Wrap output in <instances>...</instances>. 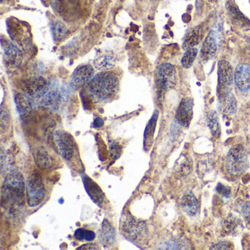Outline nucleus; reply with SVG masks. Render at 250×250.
<instances>
[{
    "label": "nucleus",
    "mask_w": 250,
    "mask_h": 250,
    "mask_svg": "<svg viewBox=\"0 0 250 250\" xmlns=\"http://www.w3.org/2000/svg\"><path fill=\"white\" fill-rule=\"evenodd\" d=\"M119 87V79L115 73L102 71L87 84V95L95 103H100L115 97Z\"/></svg>",
    "instance_id": "nucleus-1"
},
{
    "label": "nucleus",
    "mask_w": 250,
    "mask_h": 250,
    "mask_svg": "<svg viewBox=\"0 0 250 250\" xmlns=\"http://www.w3.org/2000/svg\"><path fill=\"white\" fill-rule=\"evenodd\" d=\"M26 183L22 174L19 171H12L5 177L2 184V201L6 203H20L24 198Z\"/></svg>",
    "instance_id": "nucleus-2"
},
{
    "label": "nucleus",
    "mask_w": 250,
    "mask_h": 250,
    "mask_svg": "<svg viewBox=\"0 0 250 250\" xmlns=\"http://www.w3.org/2000/svg\"><path fill=\"white\" fill-rule=\"evenodd\" d=\"M250 167L248 153L241 145L232 147L228 152L225 159V169L231 176L239 177Z\"/></svg>",
    "instance_id": "nucleus-3"
},
{
    "label": "nucleus",
    "mask_w": 250,
    "mask_h": 250,
    "mask_svg": "<svg viewBox=\"0 0 250 250\" xmlns=\"http://www.w3.org/2000/svg\"><path fill=\"white\" fill-rule=\"evenodd\" d=\"M26 197L29 207L39 206L46 197L44 184L40 174H32L26 181Z\"/></svg>",
    "instance_id": "nucleus-4"
},
{
    "label": "nucleus",
    "mask_w": 250,
    "mask_h": 250,
    "mask_svg": "<svg viewBox=\"0 0 250 250\" xmlns=\"http://www.w3.org/2000/svg\"><path fill=\"white\" fill-rule=\"evenodd\" d=\"M234 72L228 61L222 60L218 63V99H222L232 93Z\"/></svg>",
    "instance_id": "nucleus-5"
},
{
    "label": "nucleus",
    "mask_w": 250,
    "mask_h": 250,
    "mask_svg": "<svg viewBox=\"0 0 250 250\" xmlns=\"http://www.w3.org/2000/svg\"><path fill=\"white\" fill-rule=\"evenodd\" d=\"M123 232L130 241L134 243L141 242L147 236L146 222L138 220L133 216H127L123 223Z\"/></svg>",
    "instance_id": "nucleus-6"
},
{
    "label": "nucleus",
    "mask_w": 250,
    "mask_h": 250,
    "mask_svg": "<svg viewBox=\"0 0 250 250\" xmlns=\"http://www.w3.org/2000/svg\"><path fill=\"white\" fill-rule=\"evenodd\" d=\"M157 86L159 96L174 87L176 83V71L169 63H163L157 70Z\"/></svg>",
    "instance_id": "nucleus-7"
},
{
    "label": "nucleus",
    "mask_w": 250,
    "mask_h": 250,
    "mask_svg": "<svg viewBox=\"0 0 250 250\" xmlns=\"http://www.w3.org/2000/svg\"><path fill=\"white\" fill-rule=\"evenodd\" d=\"M55 140L61 156L66 161L72 159L76 152V145L72 136L66 131L58 130L55 132Z\"/></svg>",
    "instance_id": "nucleus-8"
},
{
    "label": "nucleus",
    "mask_w": 250,
    "mask_h": 250,
    "mask_svg": "<svg viewBox=\"0 0 250 250\" xmlns=\"http://www.w3.org/2000/svg\"><path fill=\"white\" fill-rule=\"evenodd\" d=\"M49 90V83L43 77H33L23 83V90L26 95L31 98H42Z\"/></svg>",
    "instance_id": "nucleus-9"
},
{
    "label": "nucleus",
    "mask_w": 250,
    "mask_h": 250,
    "mask_svg": "<svg viewBox=\"0 0 250 250\" xmlns=\"http://www.w3.org/2000/svg\"><path fill=\"white\" fill-rule=\"evenodd\" d=\"M95 76L94 68L90 65L77 67L70 80V86L74 90H79L87 85Z\"/></svg>",
    "instance_id": "nucleus-10"
},
{
    "label": "nucleus",
    "mask_w": 250,
    "mask_h": 250,
    "mask_svg": "<svg viewBox=\"0 0 250 250\" xmlns=\"http://www.w3.org/2000/svg\"><path fill=\"white\" fill-rule=\"evenodd\" d=\"M194 101L191 97L184 98L180 102L175 115L178 124L183 127H188L193 118Z\"/></svg>",
    "instance_id": "nucleus-11"
},
{
    "label": "nucleus",
    "mask_w": 250,
    "mask_h": 250,
    "mask_svg": "<svg viewBox=\"0 0 250 250\" xmlns=\"http://www.w3.org/2000/svg\"><path fill=\"white\" fill-rule=\"evenodd\" d=\"M234 82L238 90L243 93L250 90V65L240 63L235 67L234 71Z\"/></svg>",
    "instance_id": "nucleus-12"
},
{
    "label": "nucleus",
    "mask_w": 250,
    "mask_h": 250,
    "mask_svg": "<svg viewBox=\"0 0 250 250\" xmlns=\"http://www.w3.org/2000/svg\"><path fill=\"white\" fill-rule=\"evenodd\" d=\"M218 48L217 35L211 30L203 42L200 50V59L203 62H207L216 55Z\"/></svg>",
    "instance_id": "nucleus-13"
},
{
    "label": "nucleus",
    "mask_w": 250,
    "mask_h": 250,
    "mask_svg": "<svg viewBox=\"0 0 250 250\" xmlns=\"http://www.w3.org/2000/svg\"><path fill=\"white\" fill-rule=\"evenodd\" d=\"M116 63V57L111 51L99 50L93 61V65L98 71H106L112 69Z\"/></svg>",
    "instance_id": "nucleus-14"
},
{
    "label": "nucleus",
    "mask_w": 250,
    "mask_h": 250,
    "mask_svg": "<svg viewBox=\"0 0 250 250\" xmlns=\"http://www.w3.org/2000/svg\"><path fill=\"white\" fill-rule=\"evenodd\" d=\"M82 178L89 197L97 206H102L104 202L105 196L101 187L87 175H83Z\"/></svg>",
    "instance_id": "nucleus-15"
},
{
    "label": "nucleus",
    "mask_w": 250,
    "mask_h": 250,
    "mask_svg": "<svg viewBox=\"0 0 250 250\" xmlns=\"http://www.w3.org/2000/svg\"><path fill=\"white\" fill-rule=\"evenodd\" d=\"M33 155L36 165L41 169H50L55 165V159L53 155L43 146L35 148Z\"/></svg>",
    "instance_id": "nucleus-16"
},
{
    "label": "nucleus",
    "mask_w": 250,
    "mask_h": 250,
    "mask_svg": "<svg viewBox=\"0 0 250 250\" xmlns=\"http://www.w3.org/2000/svg\"><path fill=\"white\" fill-rule=\"evenodd\" d=\"M2 47L4 51L6 61L11 66L18 65L22 60V54L18 47L8 39H2Z\"/></svg>",
    "instance_id": "nucleus-17"
},
{
    "label": "nucleus",
    "mask_w": 250,
    "mask_h": 250,
    "mask_svg": "<svg viewBox=\"0 0 250 250\" xmlns=\"http://www.w3.org/2000/svg\"><path fill=\"white\" fill-rule=\"evenodd\" d=\"M99 238L101 244L104 247H112L115 244L116 241L115 229L107 219H104L102 222Z\"/></svg>",
    "instance_id": "nucleus-18"
},
{
    "label": "nucleus",
    "mask_w": 250,
    "mask_h": 250,
    "mask_svg": "<svg viewBox=\"0 0 250 250\" xmlns=\"http://www.w3.org/2000/svg\"><path fill=\"white\" fill-rule=\"evenodd\" d=\"M203 37V30L201 26L194 27L186 35L184 43H183V49L184 50H187L191 48L195 47L201 42Z\"/></svg>",
    "instance_id": "nucleus-19"
},
{
    "label": "nucleus",
    "mask_w": 250,
    "mask_h": 250,
    "mask_svg": "<svg viewBox=\"0 0 250 250\" xmlns=\"http://www.w3.org/2000/svg\"><path fill=\"white\" fill-rule=\"evenodd\" d=\"M14 99L17 110L21 117L27 116L33 110V101L30 96L23 93H17Z\"/></svg>",
    "instance_id": "nucleus-20"
},
{
    "label": "nucleus",
    "mask_w": 250,
    "mask_h": 250,
    "mask_svg": "<svg viewBox=\"0 0 250 250\" xmlns=\"http://www.w3.org/2000/svg\"><path fill=\"white\" fill-rule=\"evenodd\" d=\"M158 119V112L155 111L153 116L146 125L144 133V149L147 151L150 150L153 143V136H154L155 128H156V122Z\"/></svg>",
    "instance_id": "nucleus-21"
},
{
    "label": "nucleus",
    "mask_w": 250,
    "mask_h": 250,
    "mask_svg": "<svg viewBox=\"0 0 250 250\" xmlns=\"http://www.w3.org/2000/svg\"><path fill=\"white\" fill-rule=\"evenodd\" d=\"M219 110L222 114L232 115L237 111V102L232 93L219 100Z\"/></svg>",
    "instance_id": "nucleus-22"
},
{
    "label": "nucleus",
    "mask_w": 250,
    "mask_h": 250,
    "mask_svg": "<svg viewBox=\"0 0 250 250\" xmlns=\"http://www.w3.org/2000/svg\"><path fill=\"white\" fill-rule=\"evenodd\" d=\"M61 102V94L58 90H49L42 98L41 104L45 107L52 110H56Z\"/></svg>",
    "instance_id": "nucleus-23"
},
{
    "label": "nucleus",
    "mask_w": 250,
    "mask_h": 250,
    "mask_svg": "<svg viewBox=\"0 0 250 250\" xmlns=\"http://www.w3.org/2000/svg\"><path fill=\"white\" fill-rule=\"evenodd\" d=\"M181 206L188 216H193L198 211V202L191 192L187 193L181 200Z\"/></svg>",
    "instance_id": "nucleus-24"
},
{
    "label": "nucleus",
    "mask_w": 250,
    "mask_h": 250,
    "mask_svg": "<svg viewBox=\"0 0 250 250\" xmlns=\"http://www.w3.org/2000/svg\"><path fill=\"white\" fill-rule=\"evenodd\" d=\"M206 121L212 135L215 137H219L221 134V128L216 111L210 110L208 112Z\"/></svg>",
    "instance_id": "nucleus-25"
},
{
    "label": "nucleus",
    "mask_w": 250,
    "mask_h": 250,
    "mask_svg": "<svg viewBox=\"0 0 250 250\" xmlns=\"http://www.w3.org/2000/svg\"><path fill=\"white\" fill-rule=\"evenodd\" d=\"M52 32L54 40L55 42H60L66 37L68 34V29L63 23L56 21L52 24Z\"/></svg>",
    "instance_id": "nucleus-26"
},
{
    "label": "nucleus",
    "mask_w": 250,
    "mask_h": 250,
    "mask_svg": "<svg viewBox=\"0 0 250 250\" xmlns=\"http://www.w3.org/2000/svg\"><path fill=\"white\" fill-rule=\"evenodd\" d=\"M228 11H229V15L232 17V20L234 22H236L238 25H245L248 23V20L244 17V16L240 12L236 5L234 3H228Z\"/></svg>",
    "instance_id": "nucleus-27"
},
{
    "label": "nucleus",
    "mask_w": 250,
    "mask_h": 250,
    "mask_svg": "<svg viewBox=\"0 0 250 250\" xmlns=\"http://www.w3.org/2000/svg\"><path fill=\"white\" fill-rule=\"evenodd\" d=\"M198 50L195 47L187 49L181 59V64L184 68H189L194 63L196 58H197Z\"/></svg>",
    "instance_id": "nucleus-28"
},
{
    "label": "nucleus",
    "mask_w": 250,
    "mask_h": 250,
    "mask_svg": "<svg viewBox=\"0 0 250 250\" xmlns=\"http://www.w3.org/2000/svg\"><path fill=\"white\" fill-rule=\"evenodd\" d=\"M10 124V115L9 112L6 109H2L1 112V129L2 132L8 128Z\"/></svg>",
    "instance_id": "nucleus-29"
},
{
    "label": "nucleus",
    "mask_w": 250,
    "mask_h": 250,
    "mask_svg": "<svg viewBox=\"0 0 250 250\" xmlns=\"http://www.w3.org/2000/svg\"><path fill=\"white\" fill-rule=\"evenodd\" d=\"M111 154L115 159H118L121 156L122 148L121 146H118V143H113L110 147Z\"/></svg>",
    "instance_id": "nucleus-30"
},
{
    "label": "nucleus",
    "mask_w": 250,
    "mask_h": 250,
    "mask_svg": "<svg viewBox=\"0 0 250 250\" xmlns=\"http://www.w3.org/2000/svg\"><path fill=\"white\" fill-rule=\"evenodd\" d=\"M241 211H242L243 216L245 218L246 220L250 223V200L243 204L242 207H241Z\"/></svg>",
    "instance_id": "nucleus-31"
},
{
    "label": "nucleus",
    "mask_w": 250,
    "mask_h": 250,
    "mask_svg": "<svg viewBox=\"0 0 250 250\" xmlns=\"http://www.w3.org/2000/svg\"><path fill=\"white\" fill-rule=\"evenodd\" d=\"M86 234L87 230L83 229V228H78L77 230L74 232V238L79 241H83L85 240Z\"/></svg>",
    "instance_id": "nucleus-32"
},
{
    "label": "nucleus",
    "mask_w": 250,
    "mask_h": 250,
    "mask_svg": "<svg viewBox=\"0 0 250 250\" xmlns=\"http://www.w3.org/2000/svg\"><path fill=\"white\" fill-rule=\"evenodd\" d=\"M216 191L222 195L225 196V197H229L230 195L231 190L229 187H225V186L222 185V184H218L217 187H216Z\"/></svg>",
    "instance_id": "nucleus-33"
},
{
    "label": "nucleus",
    "mask_w": 250,
    "mask_h": 250,
    "mask_svg": "<svg viewBox=\"0 0 250 250\" xmlns=\"http://www.w3.org/2000/svg\"><path fill=\"white\" fill-rule=\"evenodd\" d=\"M229 243L227 241H219L217 244H215L210 249H214V250H228L229 249Z\"/></svg>",
    "instance_id": "nucleus-34"
},
{
    "label": "nucleus",
    "mask_w": 250,
    "mask_h": 250,
    "mask_svg": "<svg viewBox=\"0 0 250 250\" xmlns=\"http://www.w3.org/2000/svg\"><path fill=\"white\" fill-rule=\"evenodd\" d=\"M77 250H99V247L96 244L89 243V244H84V245H82L81 247H78Z\"/></svg>",
    "instance_id": "nucleus-35"
},
{
    "label": "nucleus",
    "mask_w": 250,
    "mask_h": 250,
    "mask_svg": "<svg viewBox=\"0 0 250 250\" xmlns=\"http://www.w3.org/2000/svg\"><path fill=\"white\" fill-rule=\"evenodd\" d=\"M96 238V233L93 231L87 230V234H86L85 241H92Z\"/></svg>",
    "instance_id": "nucleus-36"
},
{
    "label": "nucleus",
    "mask_w": 250,
    "mask_h": 250,
    "mask_svg": "<svg viewBox=\"0 0 250 250\" xmlns=\"http://www.w3.org/2000/svg\"><path fill=\"white\" fill-rule=\"evenodd\" d=\"M103 124L104 121L102 118H96L94 121V123H93V125H94V127H96V128H100V127L103 125Z\"/></svg>",
    "instance_id": "nucleus-37"
}]
</instances>
